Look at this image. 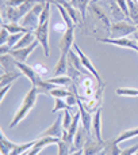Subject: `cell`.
Here are the masks:
<instances>
[{
  "mask_svg": "<svg viewBox=\"0 0 138 155\" xmlns=\"http://www.w3.org/2000/svg\"><path fill=\"white\" fill-rule=\"evenodd\" d=\"M88 137H89V134L85 131L84 127H80V128L77 129L76 135H74V139H73V146H72L73 153H76V151H79V150H83V147L85 146Z\"/></svg>",
  "mask_w": 138,
  "mask_h": 155,
  "instance_id": "cell-13",
  "label": "cell"
},
{
  "mask_svg": "<svg viewBox=\"0 0 138 155\" xmlns=\"http://www.w3.org/2000/svg\"><path fill=\"white\" fill-rule=\"evenodd\" d=\"M117 95L121 97H138V88H131V87H121L115 90Z\"/></svg>",
  "mask_w": 138,
  "mask_h": 155,
  "instance_id": "cell-33",
  "label": "cell"
},
{
  "mask_svg": "<svg viewBox=\"0 0 138 155\" xmlns=\"http://www.w3.org/2000/svg\"><path fill=\"white\" fill-rule=\"evenodd\" d=\"M72 143H68L65 140H60L57 143V150H58V155H71L73 154V150H72Z\"/></svg>",
  "mask_w": 138,
  "mask_h": 155,
  "instance_id": "cell-31",
  "label": "cell"
},
{
  "mask_svg": "<svg viewBox=\"0 0 138 155\" xmlns=\"http://www.w3.org/2000/svg\"><path fill=\"white\" fill-rule=\"evenodd\" d=\"M16 147H18V143L8 140L3 132L0 134V153H2V155H10L11 151H14Z\"/></svg>",
  "mask_w": 138,
  "mask_h": 155,
  "instance_id": "cell-20",
  "label": "cell"
},
{
  "mask_svg": "<svg viewBox=\"0 0 138 155\" xmlns=\"http://www.w3.org/2000/svg\"><path fill=\"white\" fill-rule=\"evenodd\" d=\"M62 120H64V114H60L57 117V120L46 129L45 132H42L41 136H52V137H58L62 139V135H64V125H62Z\"/></svg>",
  "mask_w": 138,
  "mask_h": 155,
  "instance_id": "cell-10",
  "label": "cell"
},
{
  "mask_svg": "<svg viewBox=\"0 0 138 155\" xmlns=\"http://www.w3.org/2000/svg\"><path fill=\"white\" fill-rule=\"evenodd\" d=\"M11 87H12V84H8V86H5V87H2V90H0V101H3V99H4L5 94L10 91Z\"/></svg>",
  "mask_w": 138,
  "mask_h": 155,
  "instance_id": "cell-44",
  "label": "cell"
},
{
  "mask_svg": "<svg viewBox=\"0 0 138 155\" xmlns=\"http://www.w3.org/2000/svg\"><path fill=\"white\" fill-rule=\"evenodd\" d=\"M11 52V48L7 45V44H4V45L0 46V56H3V54H8Z\"/></svg>",
  "mask_w": 138,
  "mask_h": 155,
  "instance_id": "cell-45",
  "label": "cell"
},
{
  "mask_svg": "<svg viewBox=\"0 0 138 155\" xmlns=\"http://www.w3.org/2000/svg\"><path fill=\"white\" fill-rule=\"evenodd\" d=\"M107 146V142L98 140L93 135H89L85 146L83 147V155H99Z\"/></svg>",
  "mask_w": 138,
  "mask_h": 155,
  "instance_id": "cell-7",
  "label": "cell"
},
{
  "mask_svg": "<svg viewBox=\"0 0 138 155\" xmlns=\"http://www.w3.org/2000/svg\"><path fill=\"white\" fill-rule=\"evenodd\" d=\"M100 121H102V112H100V109H99L92 117V134L96 139L102 142L103 137H102V123Z\"/></svg>",
  "mask_w": 138,
  "mask_h": 155,
  "instance_id": "cell-21",
  "label": "cell"
},
{
  "mask_svg": "<svg viewBox=\"0 0 138 155\" xmlns=\"http://www.w3.org/2000/svg\"><path fill=\"white\" fill-rule=\"evenodd\" d=\"M23 34H24V33H19V34H11L10 35V38H8V41H7V45L11 48V51H12L14 46L19 42V40L23 37Z\"/></svg>",
  "mask_w": 138,
  "mask_h": 155,
  "instance_id": "cell-39",
  "label": "cell"
},
{
  "mask_svg": "<svg viewBox=\"0 0 138 155\" xmlns=\"http://www.w3.org/2000/svg\"><path fill=\"white\" fill-rule=\"evenodd\" d=\"M129 7V16L134 25H138V2L136 0H127Z\"/></svg>",
  "mask_w": 138,
  "mask_h": 155,
  "instance_id": "cell-29",
  "label": "cell"
},
{
  "mask_svg": "<svg viewBox=\"0 0 138 155\" xmlns=\"http://www.w3.org/2000/svg\"><path fill=\"white\" fill-rule=\"evenodd\" d=\"M2 27L5 29L10 34H19V33H27L29 30H26L23 26L18 23H14V22H2Z\"/></svg>",
  "mask_w": 138,
  "mask_h": 155,
  "instance_id": "cell-26",
  "label": "cell"
},
{
  "mask_svg": "<svg viewBox=\"0 0 138 155\" xmlns=\"http://www.w3.org/2000/svg\"><path fill=\"white\" fill-rule=\"evenodd\" d=\"M73 49H74V52L79 54V57H80V60H81L83 65L87 68L88 72H89L91 75H93V76L96 78V82H98V84H99V86H100V84H104V82L102 80V78H100V75H99L98 71H96V68L93 67V64L91 63V60L88 59V56H85V54L81 52V49L79 48V45L76 44V41H74V44H73Z\"/></svg>",
  "mask_w": 138,
  "mask_h": 155,
  "instance_id": "cell-9",
  "label": "cell"
},
{
  "mask_svg": "<svg viewBox=\"0 0 138 155\" xmlns=\"http://www.w3.org/2000/svg\"><path fill=\"white\" fill-rule=\"evenodd\" d=\"M72 155H83V150H79V151H76V153H73Z\"/></svg>",
  "mask_w": 138,
  "mask_h": 155,
  "instance_id": "cell-46",
  "label": "cell"
},
{
  "mask_svg": "<svg viewBox=\"0 0 138 155\" xmlns=\"http://www.w3.org/2000/svg\"><path fill=\"white\" fill-rule=\"evenodd\" d=\"M0 64H2V74L12 72V71H15V68H18L16 67L15 57H14L11 53L0 56Z\"/></svg>",
  "mask_w": 138,
  "mask_h": 155,
  "instance_id": "cell-16",
  "label": "cell"
},
{
  "mask_svg": "<svg viewBox=\"0 0 138 155\" xmlns=\"http://www.w3.org/2000/svg\"><path fill=\"white\" fill-rule=\"evenodd\" d=\"M62 114H64V121H62V125L64 129H69V127L72 125V121H73V116L71 114V110H62Z\"/></svg>",
  "mask_w": 138,
  "mask_h": 155,
  "instance_id": "cell-38",
  "label": "cell"
},
{
  "mask_svg": "<svg viewBox=\"0 0 138 155\" xmlns=\"http://www.w3.org/2000/svg\"><path fill=\"white\" fill-rule=\"evenodd\" d=\"M37 40L35 38V33L34 31H27L23 34V37L19 40V42L16 44L15 46H14L12 49H22V48H27V46H30L34 41Z\"/></svg>",
  "mask_w": 138,
  "mask_h": 155,
  "instance_id": "cell-23",
  "label": "cell"
},
{
  "mask_svg": "<svg viewBox=\"0 0 138 155\" xmlns=\"http://www.w3.org/2000/svg\"><path fill=\"white\" fill-rule=\"evenodd\" d=\"M45 3H46V0L45 2L37 3V4L34 5V8L22 18L20 26H23L24 29L29 30V31H35L37 27L39 26V16H41V14H42L43 8H45Z\"/></svg>",
  "mask_w": 138,
  "mask_h": 155,
  "instance_id": "cell-2",
  "label": "cell"
},
{
  "mask_svg": "<svg viewBox=\"0 0 138 155\" xmlns=\"http://www.w3.org/2000/svg\"><path fill=\"white\" fill-rule=\"evenodd\" d=\"M138 151V144L136 146H131V147L129 148H125V150H122V153H121V155H134Z\"/></svg>",
  "mask_w": 138,
  "mask_h": 155,
  "instance_id": "cell-42",
  "label": "cell"
},
{
  "mask_svg": "<svg viewBox=\"0 0 138 155\" xmlns=\"http://www.w3.org/2000/svg\"><path fill=\"white\" fill-rule=\"evenodd\" d=\"M77 84H79L80 88H83V90H84V88H89V87H95V82H93L91 75H84Z\"/></svg>",
  "mask_w": 138,
  "mask_h": 155,
  "instance_id": "cell-36",
  "label": "cell"
},
{
  "mask_svg": "<svg viewBox=\"0 0 138 155\" xmlns=\"http://www.w3.org/2000/svg\"><path fill=\"white\" fill-rule=\"evenodd\" d=\"M96 40L99 42H103V44H111V45H117L121 46V48H129V49H133V51L138 52V42L134 40H130V38L125 37V38H100L98 37Z\"/></svg>",
  "mask_w": 138,
  "mask_h": 155,
  "instance_id": "cell-8",
  "label": "cell"
},
{
  "mask_svg": "<svg viewBox=\"0 0 138 155\" xmlns=\"http://www.w3.org/2000/svg\"><path fill=\"white\" fill-rule=\"evenodd\" d=\"M73 44H74V27H68L67 31L62 34L61 40H60L61 53H69Z\"/></svg>",
  "mask_w": 138,
  "mask_h": 155,
  "instance_id": "cell-12",
  "label": "cell"
},
{
  "mask_svg": "<svg viewBox=\"0 0 138 155\" xmlns=\"http://www.w3.org/2000/svg\"><path fill=\"white\" fill-rule=\"evenodd\" d=\"M16 67H18L19 71H20V74H23V75L31 82L33 86L37 84V80H38V78H39V75H37V72L34 71V68H33L31 65H27L26 63L16 61Z\"/></svg>",
  "mask_w": 138,
  "mask_h": 155,
  "instance_id": "cell-15",
  "label": "cell"
},
{
  "mask_svg": "<svg viewBox=\"0 0 138 155\" xmlns=\"http://www.w3.org/2000/svg\"><path fill=\"white\" fill-rule=\"evenodd\" d=\"M58 110H73L71 106L65 102V99L62 98H54V107L52 112L53 113H57Z\"/></svg>",
  "mask_w": 138,
  "mask_h": 155,
  "instance_id": "cell-35",
  "label": "cell"
},
{
  "mask_svg": "<svg viewBox=\"0 0 138 155\" xmlns=\"http://www.w3.org/2000/svg\"><path fill=\"white\" fill-rule=\"evenodd\" d=\"M72 94L71 90H68V88H62V87H56L54 90L50 91V95L53 97V98H67V97H69Z\"/></svg>",
  "mask_w": 138,
  "mask_h": 155,
  "instance_id": "cell-34",
  "label": "cell"
},
{
  "mask_svg": "<svg viewBox=\"0 0 138 155\" xmlns=\"http://www.w3.org/2000/svg\"><path fill=\"white\" fill-rule=\"evenodd\" d=\"M34 33H35L37 41L41 44V46H42L45 56H49V54H50V48H49V21L39 25Z\"/></svg>",
  "mask_w": 138,
  "mask_h": 155,
  "instance_id": "cell-6",
  "label": "cell"
},
{
  "mask_svg": "<svg viewBox=\"0 0 138 155\" xmlns=\"http://www.w3.org/2000/svg\"><path fill=\"white\" fill-rule=\"evenodd\" d=\"M18 78H20V74L16 72V71L7 72V74H2V76H0V88L5 87V86H8V84H12Z\"/></svg>",
  "mask_w": 138,
  "mask_h": 155,
  "instance_id": "cell-24",
  "label": "cell"
},
{
  "mask_svg": "<svg viewBox=\"0 0 138 155\" xmlns=\"http://www.w3.org/2000/svg\"><path fill=\"white\" fill-rule=\"evenodd\" d=\"M104 87H106V83H104V84H100V86L98 84V90H96L95 95L91 97V98H88V99H85V101H83L84 107L89 113H96L99 109H100V105H102V102H103Z\"/></svg>",
  "mask_w": 138,
  "mask_h": 155,
  "instance_id": "cell-5",
  "label": "cell"
},
{
  "mask_svg": "<svg viewBox=\"0 0 138 155\" xmlns=\"http://www.w3.org/2000/svg\"><path fill=\"white\" fill-rule=\"evenodd\" d=\"M68 65L76 68L77 71H80V72L84 74V75H88L87 68L83 65V63H81V60H80L79 54H77L73 49H71V51H69V53H68Z\"/></svg>",
  "mask_w": 138,
  "mask_h": 155,
  "instance_id": "cell-17",
  "label": "cell"
},
{
  "mask_svg": "<svg viewBox=\"0 0 138 155\" xmlns=\"http://www.w3.org/2000/svg\"><path fill=\"white\" fill-rule=\"evenodd\" d=\"M134 35H136V38H138V25H137V31L134 33Z\"/></svg>",
  "mask_w": 138,
  "mask_h": 155,
  "instance_id": "cell-47",
  "label": "cell"
},
{
  "mask_svg": "<svg viewBox=\"0 0 138 155\" xmlns=\"http://www.w3.org/2000/svg\"><path fill=\"white\" fill-rule=\"evenodd\" d=\"M50 83H53V84L56 86H60V87H64V86H69L73 83V80H72V78H69L68 75H64V76H54V78H50V79H48Z\"/></svg>",
  "mask_w": 138,
  "mask_h": 155,
  "instance_id": "cell-30",
  "label": "cell"
},
{
  "mask_svg": "<svg viewBox=\"0 0 138 155\" xmlns=\"http://www.w3.org/2000/svg\"><path fill=\"white\" fill-rule=\"evenodd\" d=\"M138 136V127L134 129H129V131H125L119 135L118 137H115V142L117 143H122L125 140H129V139H133V137Z\"/></svg>",
  "mask_w": 138,
  "mask_h": 155,
  "instance_id": "cell-32",
  "label": "cell"
},
{
  "mask_svg": "<svg viewBox=\"0 0 138 155\" xmlns=\"http://www.w3.org/2000/svg\"><path fill=\"white\" fill-rule=\"evenodd\" d=\"M38 45H41L39 42H38L37 40L34 41V42L31 44L30 46H27V48H22V49H12V51L10 52L11 54H12L14 57H15L16 61H20V63H26V60L29 59V56L34 52V49L37 48Z\"/></svg>",
  "mask_w": 138,
  "mask_h": 155,
  "instance_id": "cell-11",
  "label": "cell"
},
{
  "mask_svg": "<svg viewBox=\"0 0 138 155\" xmlns=\"http://www.w3.org/2000/svg\"><path fill=\"white\" fill-rule=\"evenodd\" d=\"M107 5L110 8V12H111L112 18H114L115 22H121V21H129L126 18V15L123 14V11L119 8V5L117 4L115 0H107Z\"/></svg>",
  "mask_w": 138,
  "mask_h": 155,
  "instance_id": "cell-18",
  "label": "cell"
},
{
  "mask_svg": "<svg viewBox=\"0 0 138 155\" xmlns=\"http://www.w3.org/2000/svg\"><path fill=\"white\" fill-rule=\"evenodd\" d=\"M68 75V53H61L54 68V76Z\"/></svg>",
  "mask_w": 138,
  "mask_h": 155,
  "instance_id": "cell-19",
  "label": "cell"
},
{
  "mask_svg": "<svg viewBox=\"0 0 138 155\" xmlns=\"http://www.w3.org/2000/svg\"><path fill=\"white\" fill-rule=\"evenodd\" d=\"M121 153H122V150L118 147V143L115 142V139L107 140V146L103 150L104 155H121Z\"/></svg>",
  "mask_w": 138,
  "mask_h": 155,
  "instance_id": "cell-28",
  "label": "cell"
},
{
  "mask_svg": "<svg viewBox=\"0 0 138 155\" xmlns=\"http://www.w3.org/2000/svg\"><path fill=\"white\" fill-rule=\"evenodd\" d=\"M117 4L119 5V8L123 11V14L126 15V18L130 21V16H129V7H127V0H115ZM131 22V21H130Z\"/></svg>",
  "mask_w": 138,
  "mask_h": 155,
  "instance_id": "cell-40",
  "label": "cell"
},
{
  "mask_svg": "<svg viewBox=\"0 0 138 155\" xmlns=\"http://www.w3.org/2000/svg\"><path fill=\"white\" fill-rule=\"evenodd\" d=\"M33 68H34V71L37 72V75H39V76H45L49 74V68L46 67L45 64H41V63H35V64L33 65Z\"/></svg>",
  "mask_w": 138,
  "mask_h": 155,
  "instance_id": "cell-37",
  "label": "cell"
},
{
  "mask_svg": "<svg viewBox=\"0 0 138 155\" xmlns=\"http://www.w3.org/2000/svg\"><path fill=\"white\" fill-rule=\"evenodd\" d=\"M69 2H71V4L79 11V14L81 15V19L85 22V19H87V10H88V7H89L92 0H69Z\"/></svg>",
  "mask_w": 138,
  "mask_h": 155,
  "instance_id": "cell-22",
  "label": "cell"
},
{
  "mask_svg": "<svg viewBox=\"0 0 138 155\" xmlns=\"http://www.w3.org/2000/svg\"><path fill=\"white\" fill-rule=\"evenodd\" d=\"M26 2V0H7V2L4 3L7 7H14V8H18V7H20L23 3Z\"/></svg>",
  "mask_w": 138,
  "mask_h": 155,
  "instance_id": "cell-41",
  "label": "cell"
},
{
  "mask_svg": "<svg viewBox=\"0 0 138 155\" xmlns=\"http://www.w3.org/2000/svg\"><path fill=\"white\" fill-rule=\"evenodd\" d=\"M77 107H79L80 116H81V124H83V127L85 128V131H87L88 134L92 135V116H91V113L84 107V105H83V101L80 99V97H79V105H77Z\"/></svg>",
  "mask_w": 138,
  "mask_h": 155,
  "instance_id": "cell-14",
  "label": "cell"
},
{
  "mask_svg": "<svg viewBox=\"0 0 138 155\" xmlns=\"http://www.w3.org/2000/svg\"><path fill=\"white\" fill-rule=\"evenodd\" d=\"M88 12H91L92 18L95 19L93 23H98L99 26L102 27L103 30H106L110 35V29H111V23H110V19L107 16V14L104 12L102 8H99L96 5V3H91L89 7H88Z\"/></svg>",
  "mask_w": 138,
  "mask_h": 155,
  "instance_id": "cell-4",
  "label": "cell"
},
{
  "mask_svg": "<svg viewBox=\"0 0 138 155\" xmlns=\"http://www.w3.org/2000/svg\"><path fill=\"white\" fill-rule=\"evenodd\" d=\"M10 33L7 31L5 29H3L2 27V35H0V45H4V44H7L8 38H10Z\"/></svg>",
  "mask_w": 138,
  "mask_h": 155,
  "instance_id": "cell-43",
  "label": "cell"
},
{
  "mask_svg": "<svg viewBox=\"0 0 138 155\" xmlns=\"http://www.w3.org/2000/svg\"><path fill=\"white\" fill-rule=\"evenodd\" d=\"M137 31V25L130 21H121L111 23L110 29V38H125Z\"/></svg>",
  "mask_w": 138,
  "mask_h": 155,
  "instance_id": "cell-3",
  "label": "cell"
},
{
  "mask_svg": "<svg viewBox=\"0 0 138 155\" xmlns=\"http://www.w3.org/2000/svg\"><path fill=\"white\" fill-rule=\"evenodd\" d=\"M61 139H58V137H52V136H39V139L35 140V147H39V148H45L48 147V146L50 144H57V143L60 142Z\"/></svg>",
  "mask_w": 138,
  "mask_h": 155,
  "instance_id": "cell-27",
  "label": "cell"
},
{
  "mask_svg": "<svg viewBox=\"0 0 138 155\" xmlns=\"http://www.w3.org/2000/svg\"><path fill=\"white\" fill-rule=\"evenodd\" d=\"M134 155H138V151H137V153H136V154H134Z\"/></svg>",
  "mask_w": 138,
  "mask_h": 155,
  "instance_id": "cell-48",
  "label": "cell"
},
{
  "mask_svg": "<svg viewBox=\"0 0 138 155\" xmlns=\"http://www.w3.org/2000/svg\"><path fill=\"white\" fill-rule=\"evenodd\" d=\"M38 94H39V91H38V88L34 87V86H33V87L27 91V94L24 95L23 101H22V105L19 106V109L16 110V113H15V116H14L12 121H11L10 125H8L10 128H15V127L18 125V124L20 123V121L23 120L27 114H29V112L33 109V107H34L35 102H37Z\"/></svg>",
  "mask_w": 138,
  "mask_h": 155,
  "instance_id": "cell-1",
  "label": "cell"
},
{
  "mask_svg": "<svg viewBox=\"0 0 138 155\" xmlns=\"http://www.w3.org/2000/svg\"><path fill=\"white\" fill-rule=\"evenodd\" d=\"M34 87H37L39 93L50 94V91L54 90L56 87H58V86H56V84H53V83H50L49 80H43L42 78L39 76V78H38V80H37V84H35Z\"/></svg>",
  "mask_w": 138,
  "mask_h": 155,
  "instance_id": "cell-25",
  "label": "cell"
}]
</instances>
